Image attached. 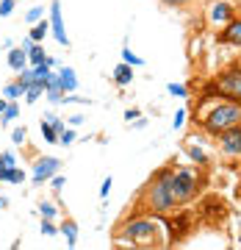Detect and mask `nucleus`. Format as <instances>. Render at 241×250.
I'll use <instances>...</instances> for the list:
<instances>
[{"mask_svg":"<svg viewBox=\"0 0 241 250\" xmlns=\"http://www.w3.org/2000/svg\"><path fill=\"white\" fill-rule=\"evenodd\" d=\"M219 45H230V47H241V17H233L230 22H224L216 34Z\"/></svg>","mask_w":241,"mask_h":250,"instance_id":"9","label":"nucleus"},{"mask_svg":"<svg viewBox=\"0 0 241 250\" xmlns=\"http://www.w3.org/2000/svg\"><path fill=\"white\" fill-rule=\"evenodd\" d=\"M28 139V131H25V125H22V128H14V131H11V142L14 145H22Z\"/></svg>","mask_w":241,"mask_h":250,"instance_id":"27","label":"nucleus"},{"mask_svg":"<svg viewBox=\"0 0 241 250\" xmlns=\"http://www.w3.org/2000/svg\"><path fill=\"white\" fill-rule=\"evenodd\" d=\"M72 139H75V131H70V128H64L58 134V145H72Z\"/></svg>","mask_w":241,"mask_h":250,"instance_id":"32","label":"nucleus"},{"mask_svg":"<svg viewBox=\"0 0 241 250\" xmlns=\"http://www.w3.org/2000/svg\"><path fill=\"white\" fill-rule=\"evenodd\" d=\"M139 117H142V111H139V108H128V111H125V120H130V123H133V120H139Z\"/></svg>","mask_w":241,"mask_h":250,"instance_id":"36","label":"nucleus"},{"mask_svg":"<svg viewBox=\"0 0 241 250\" xmlns=\"http://www.w3.org/2000/svg\"><path fill=\"white\" fill-rule=\"evenodd\" d=\"M56 81H58V86L64 89V95H72V92L78 89V75L72 67H61V70L56 72Z\"/></svg>","mask_w":241,"mask_h":250,"instance_id":"12","label":"nucleus"},{"mask_svg":"<svg viewBox=\"0 0 241 250\" xmlns=\"http://www.w3.org/2000/svg\"><path fill=\"white\" fill-rule=\"evenodd\" d=\"M42 136H45V142L47 145H58V131H56L53 128V123H50V120H42Z\"/></svg>","mask_w":241,"mask_h":250,"instance_id":"21","label":"nucleus"},{"mask_svg":"<svg viewBox=\"0 0 241 250\" xmlns=\"http://www.w3.org/2000/svg\"><path fill=\"white\" fill-rule=\"evenodd\" d=\"M3 167H17V156L11 150H3Z\"/></svg>","mask_w":241,"mask_h":250,"instance_id":"33","label":"nucleus"},{"mask_svg":"<svg viewBox=\"0 0 241 250\" xmlns=\"http://www.w3.org/2000/svg\"><path fill=\"white\" fill-rule=\"evenodd\" d=\"M58 231L67 236V245H70V248H75V245H78V223H75L72 217H64V223H61V228H58Z\"/></svg>","mask_w":241,"mask_h":250,"instance_id":"15","label":"nucleus"},{"mask_svg":"<svg viewBox=\"0 0 241 250\" xmlns=\"http://www.w3.org/2000/svg\"><path fill=\"white\" fill-rule=\"evenodd\" d=\"M42 233H45V236H56V233H58V228L53 225V220L42 217Z\"/></svg>","mask_w":241,"mask_h":250,"instance_id":"28","label":"nucleus"},{"mask_svg":"<svg viewBox=\"0 0 241 250\" xmlns=\"http://www.w3.org/2000/svg\"><path fill=\"white\" fill-rule=\"evenodd\" d=\"M208 17H211L214 25H224V22H230L236 17V9H233V3H227V0H219V3L211 6V14Z\"/></svg>","mask_w":241,"mask_h":250,"instance_id":"11","label":"nucleus"},{"mask_svg":"<svg viewBox=\"0 0 241 250\" xmlns=\"http://www.w3.org/2000/svg\"><path fill=\"white\" fill-rule=\"evenodd\" d=\"M191 223H194V217H191V211H180L178 217H172V220H167V228L172 231L169 236V245H175V242H183V236H188L191 233Z\"/></svg>","mask_w":241,"mask_h":250,"instance_id":"7","label":"nucleus"},{"mask_svg":"<svg viewBox=\"0 0 241 250\" xmlns=\"http://www.w3.org/2000/svg\"><path fill=\"white\" fill-rule=\"evenodd\" d=\"M111 78H114V83L116 86H130V83H133V67H130V64H116V70H114V75H111Z\"/></svg>","mask_w":241,"mask_h":250,"instance_id":"13","label":"nucleus"},{"mask_svg":"<svg viewBox=\"0 0 241 250\" xmlns=\"http://www.w3.org/2000/svg\"><path fill=\"white\" fill-rule=\"evenodd\" d=\"M3 98H9V100L25 98V89H22V86H19L17 81H14V83H6V89H3Z\"/></svg>","mask_w":241,"mask_h":250,"instance_id":"22","label":"nucleus"},{"mask_svg":"<svg viewBox=\"0 0 241 250\" xmlns=\"http://www.w3.org/2000/svg\"><path fill=\"white\" fill-rule=\"evenodd\" d=\"M58 170H61V161H58V159H53V156L39 159L34 164V184H36V187H42V184H45V181H50Z\"/></svg>","mask_w":241,"mask_h":250,"instance_id":"8","label":"nucleus"},{"mask_svg":"<svg viewBox=\"0 0 241 250\" xmlns=\"http://www.w3.org/2000/svg\"><path fill=\"white\" fill-rule=\"evenodd\" d=\"M203 189V175L200 167H172V195L178 200V206L191 203Z\"/></svg>","mask_w":241,"mask_h":250,"instance_id":"4","label":"nucleus"},{"mask_svg":"<svg viewBox=\"0 0 241 250\" xmlns=\"http://www.w3.org/2000/svg\"><path fill=\"white\" fill-rule=\"evenodd\" d=\"M158 3L169 6V9H186V6H191V3H194V0H158Z\"/></svg>","mask_w":241,"mask_h":250,"instance_id":"29","label":"nucleus"},{"mask_svg":"<svg viewBox=\"0 0 241 250\" xmlns=\"http://www.w3.org/2000/svg\"><path fill=\"white\" fill-rule=\"evenodd\" d=\"M17 114H19L17 103H9V106L3 108V114H0V123H9V120H17Z\"/></svg>","mask_w":241,"mask_h":250,"instance_id":"25","label":"nucleus"},{"mask_svg":"<svg viewBox=\"0 0 241 250\" xmlns=\"http://www.w3.org/2000/svg\"><path fill=\"white\" fill-rule=\"evenodd\" d=\"M25 172L17 167H0V181H9V184H22Z\"/></svg>","mask_w":241,"mask_h":250,"instance_id":"18","label":"nucleus"},{"mask_svg":"<svg viewBox=\"0 0 241 250\" xmlns=\"http://www.w3.org/2000/svg\"><path fill=\"white\" fill-rule=\"evenodd\" d=\"M183 125H186V111H183V108H180L178 114H175V123H172V128H175V131H180V128H183Z\"/></svg>","mask_w":241,"mask_h":250,"instance_id":"34","label":"nucleus"},{"mask_svg":"<svg viewBox=\"0 0 241 250\" xmlns=\"http://www.w3.org/2000/svg\"><path fill=\"white\" fill-rule=\"evenodd\" d=\"M164 233H167L164 223H158L155 214H130L119 225L116 239L136 245V248H155V245H164V239H161Z\"/></svg>","mask_w":241,"mask_h":250,"instance_id":"2","label":"nucleus"},{"mask_svg":"<svg viewBox=\"0 0 241 250\" xmlns=\"http://www.w3.org/2000/svg\"><path fill=\"white\" fill-rule=\"evenodd\" d=\"M108 192H111V178L103 181V187H100V197H108Z\"/></svg>","mask_w":241,"mask_h":250,"instance_id":"38","label":"nucleus"},{"mask_svg":"<svg viewBox=\"0 0 241 250\" xmlns=\"http://www.w3.org/2000/svg\"><path fill=\"white\" fill-rule=\"evenodd\" d=\"M214 81H216V86H219V92H222L224 100H233V103L241 106V64L224 67Z\"/></svg>","mask_w":241,"mask_h":250,"instance_id":"5","label":"nucleus"},{"mask_svg":"<svg viewBox=\"0 0 241 250\" xmlns=\"http://www.w3.org/2000/svg\"><path fill=\"white\" fill-rule=\"evenodd\" d=\"M17 83H19V86H22V89H31V86H34V83H36V72H34V67H31V70H28V67H25V70H19V75H17Z\"/></svg>","mask_w":241,"mask_h":250,"instance_id":"20","label":"nucleus"},{"mask_svg":"<svg viewBox=\"0 0 241 250\" xmlns=\"http://www.w3.org/2000/svg\"><path fill=\"white\" fill-rule=\"evenodd\" d=\"M39 214L47 217V220H53V217H56V206L53 203H42V206H39Z\"/></svg>","mask_w":241,"mask_h":250,"instance_id":"31","label":"nucleus"},{"mask_svg":"<svg viewBox=\"0 0 241 250\" xmlns=\"http://www.w3.org/2000/svg\"><path fill=\"white\" fill-rule=\"evenodd\" d=\"M50 31H53V36H56V42H58V45L70 47V39H67L64 20H61V3H58V0H53V3H50Z\"/></svg>","mask_w":241,"mask_h":250,"instance_id":"10","label":"nucleus"},{"mask_svg":"<svg viewBox=\"0 0 241 250\" xmlns=\"http://www.w3.org/2000/svg\"><path fill=\"white\" fill-rule=\"evenodd\" d=\"M183 150H186V156L191 159V164H197V167H208V153L203 150V147H197V145H186Z\"/></svg>","mask_w":241,"mask_h":250,"instance_id":"16","label":"nucleus"},{"mask_svg":"<svg viewBox=\"0 0 241 250\" xmlns=\"http://www.w3.org/2000/svg\"><path fill=\"white\" fill-rule=\"evenodd\" d=\"M45 59H47V56H45V47L39 45V42H34V45L28 47V64H34V67H36V64H42Z\"/></svg>","mask_w":241,"mask_h":250,"instance_id":"19","label":"nucleus"},{"mask_svg":"<svg viewBox=\"0 0 241 250\" xmlns=\"http://www.w3.org/2000/svg\"><path fill=\"white\" fill-rule=\"evenodd\" d=\"M0 167H3V150H0Z\"/></svg>","mask_w":241,"mask_h":250,"instance_id":"41","label":"nucleus"},{"mask_svg":"<svg viewBox=\"0 0 241 250\" xmlns=\"http://www.w3.org/2000/svg\"><path fill=\"white\" fill-rule=\"evenodd\" d=\"M214 139H216V145H219L222 156H227V159H239L241 156V123L227 128V131H222V134L214 136Z\"/></svg>","mask_w":241,"mask_h":250,"instance_id":"6","label":"nucleus"},{"mask_svg":"<svg viewBox=\"0 0 241 250\" xmlns=\"http://www.w3.org/2000/svg\"><path fill=\"white\" fill-rule=\"evenodd\" d=\"M194 123L200 125L208 136H219L222 131H227V128L241 123V106L233 103V100H224V98L214 100V103L203 111V117L197 114Z\"/></svg>","mask_w":241,"mask_h":250,"instance_id":"3","label":"nucleus"},{"mask_svg":"<svg viewBox=\"0 0 241 250\" xmlns=\"http://www.w3.org/2000/svg\"><path fill=\"white\" fill-rule=\"evenodd\" d=\"M122 62H125V64H130V67H142V64H144V59L133 56V50H130V47H125V50H122Z\"/></svg>","mask_w":241,"mask_h":250,"instance_id":"24","label":"nucleus"},{"mask_svg":"<svg viewBox=\"0 0 241 250\" xmlns=\"http://www.w3.org/2000/svg\"><path fill=\"white\" fill-rule=\"evenodd\" d=\"M6 206H9V197H0V211H3Z\"/></svg>","mask_w":241,"mask_h":250,"instance_id":"39","label":"nucleus"},{"mask_svg":"<svg viewBox=\"0 0 241 250\" xmlns=\"http://www.w3.org/2000/svg\"><path fill=\"white\" fill-rule=\"evenodd\" d=\"M14 3L17 0H0V17H9L11 11H14Z\"/></svg>","mask_w":241,"mask_h":250,"instance_id":"30","label":"nucleus"},{"mask_svg":"<svg viewBox=\"0 0 241 250\" xmlns=\"http://www.w3.org/2000/svg\"><path fill=\"white\" fill-rule=\"evenodd\" d=\"M50 184H53V189H56V192H58V189L64 187V178H61V175H58V172H56L53 178H50Z\"/></svg>","mask_w":241,"mask_h":250,"instance_id":"37","label":"nucleus"},{"mask_svg":"<svg viewBox=\"0 0 241 250\" xmlns=\"http://www.w3.org/2000/svg\"><path fill=\"white\" fill-rule=\"evenodd\" d=\"M139 206H144L139 214L164 217V214L178 211L180 206H178V200H175V195H172V167H161V170L147 181V187L142 189Z\"/></svg>","mask_w":241,"mask_h":250,"instance_id":"1","label":"nucleus"},{"mask_svg":"<svg viewBox=\"0 0 241 250\" xmlns=\"http://www.w3.org/2000/svg\"><path fill=\"white\" fill-rule=\"evenodd\" d=\"M9 67L14 72L25 70L28 67V50H22V47H11L9 50Z\"/></svg>","mask_w":241,"mask_h":250,"instance_id":"14","label":"nucleus"},{"mask_svg":"<svg viewBox=\"0 0 241 250\" xmlns=\"http://www.w3.org/2000/svg\"><path fill=\"white\" fill-rule=\"evenodd\" d=\"M47 31H50V20H36L34 22V28H31V39H34V42H42V39H45L47 36Z\"/></svg>","mask_w":241,"mask_h":250,"instance_id":"17","label":"nucleus"},{"mask_svg":"<svg viewBox=\"0 0 241 250\" xmlns=\"http://www.w3.org/2000/svg\"><path fill=\"white\" fill-rule=\"evenodd\" d=\"M6 106H9V103H6V100L0 98V114H3V108H6Z\"/></svg>","mask_w":241,"mask_h":250,"instance_id":"40","label":"nucleus"},{"mask_svg":"<svg viewBox=\"0 0 241 250\" xmlns=\"http://www.w3.org/2000/svg\"><path fill=\"white\" fill-rule=\"evenodd\" d=\"M42 95H45V83H39V81H36L34 86L25 92V100H28V103H36V100L42 98Z\"/></svg>","mask_w":241,"mask_h":250,"instance_id":"23","label":"nucleus"},{"mask_svg":"<svg viewBox=\"0 0 241 250\" xmlns=\"http://www.w3.org/2000/svg\"><path fill=\"white\" fill-rule=\"evenodd\" d=\"M45 17V9H31L28 11V22H36V20Z\"/></svg>","mask_w":241,"mask_h":250,"instance_id":"35","label":"nucleus"},{"mask_svg":"<svg viewBox=\"0 0 241 250\" xmlns=\"http://www.w3.org/2000/svg\"><path fill=\"white\" fill-rule=\"evenodd\" d=\"M167 92H169V95H175V98H188V89L183 86V83H169V86H167Z\"/></svg>","mask_w":241,"mask_h":250,"instance_id":"26","label":"nucleus"}]
</instances>
